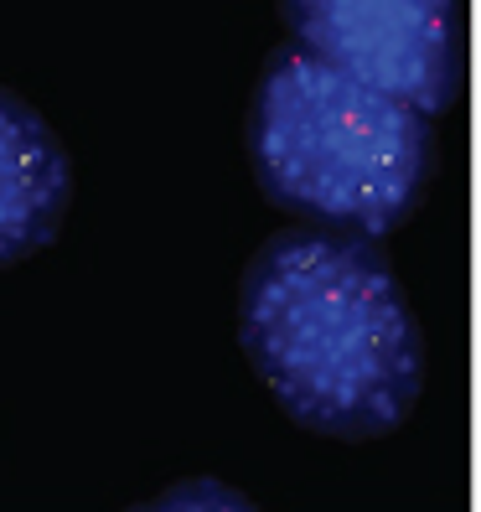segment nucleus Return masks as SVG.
I'll use <instances>...</instances> for the list:
<instances>
[{"mask_svg":"<svg viewBox=\"0 0 481 512\" xmlns=\"http://www.w3.org/2000/svg\"><path fill=\"white\" fill-rule=\"evenodd\" d=\"M254 171L269 202L321 233H394L430 176V119L373 94L321 57L280 47L254 94Z\"/></svg>","mask_w":481,"mask_h":512,"instance_id":"2","label":"nucleus"},{"mask_svg":"<svg viewBox=\"0 0 481 512\" xmlns=\"http://www.w3.org/2000/svg\"><path fill=\"white\" fill-rule=\"evenodd\" d=\"M68 213V156L52 125L0 88V264L32 259Z\"/></svg>","mask_w":481,"mask_h":512,"instance_id":"4","label":"nucleus"},{"mask_svg":"<svg viewBox=\"0 0 481 512\" xmlns=\"http://www.w3.org/2000/svg\"><path fill=\"white\" fill-rule=\"evenodd\" d=\"M290 47L435 119L461 94V0H285Z\"/></svg>","mask_w":481,"mask_h":512,"instance_id":"3","label":"nucleus"},{"mask_svg":"<svg viewBox=\"0 0 481 512\" xmlns=\"http://www.w3.org/2000/svg\"><path fill=\"white\" fill-rule=\"evenodd\" d=\"M238 337L285 414L332 440L399 430L425 388L419 321L368 238L321 228L269 238L244 275Z\"/></svg>","mask_w":481,"mask_h":512,"instance_id":"1","label":"nucleus"}]
</instances>
